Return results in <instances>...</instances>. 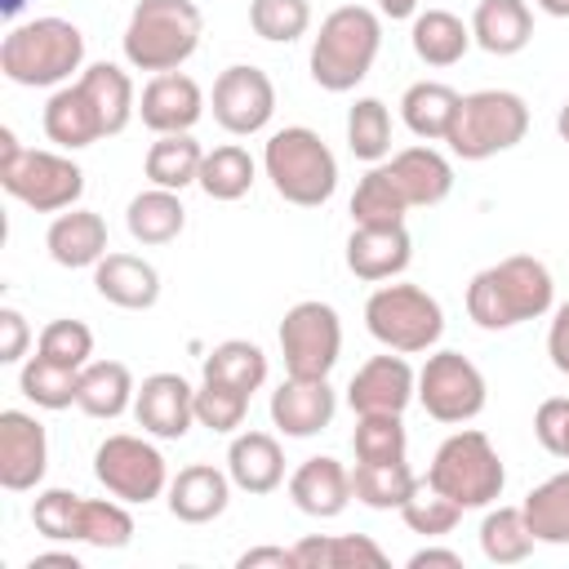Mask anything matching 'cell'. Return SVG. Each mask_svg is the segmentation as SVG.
I'll use <instances>...</instances> for the list:
<instances>
[{
  "label": "cell",
  "instance_id": "7dc6e473",
  "mask_svg": "<svg viewBox=\"0 0 569 569\" xmlns=\"http://www.w3.org/2000/svg\"><path fill=\"white\" fill-rule=\"evenodd\" d=\"M400 516H405V525H409L413 533H422V538H445V533H453V525L462 520V507H458L453 498H445L440 489H431L427 480H418V489L405 498Z\"/></svg>",
  "mask_w": 569,
  "mask_h": 569
},
{
  "label": "cell",
  "instance_id": "8d00e7d4",
  "mask_svg": "<svg viewBox=\"0 0 569 569\" xmlns=\"http://www.w3.org/2000/svg\"><path fill=\"white\" fill-rule=\"evenodd\" d=\"M520 511L538 542L565 547L569 542V471H556L542 485H533L529 498L520 502Z\"/></svg>",
  "mask_w": 569,
  "mask_h": 569
},
{
  "label": "cell",
  "instance_id": "c3c4849f",
  "mask_svg": "<svg viewBox=\"0 0 569 569\" xmlns=\"http://www.w3.org/2000/svg\"><path fill=\"white\" fill-rule=\"evenodd\" d=\"M36 351L44 360L67 365V369H84L89 356H93V329L84 320H67V316L62 320H49L40 329V338H36Z\"/></svg>",
  "mask_w": 569,
  "mask_h": 569
},
{
  "label": "cell",
  "instance_id": "83f0119b",
  "mask_svg": "<svg viewBox=\"0 0 569 569\" xmlns=\"http://www.w3.org/2000/svg\"><path fill=\"white\" fill-rule=\"evenodd\" d=\"M138 382L129 373L124 360H89L80 369V391H76V409H84L89 418H120L124 409H133Z\"/></svg>",
  "mask_w": 569,
  "mask_h": 569
},
{
  "label": "cell",
  "instance_id": "277c9868",
  "mask_svg": "<svg viewBox=\"0 0 569 569\" xmlns=\"http://www.w3.org/2000/svg\"><path fill=\"white\" fill-rule=\"evenodd\" d=\"M378 49H382V18L365 4H338L333 13H325L311 40V58H307L311 80L325 93H347L369 76Z\"/></svg>",
  "mask_w": 569,
  "mask_h": 569
},
{
  "label": "cell",
  "instance_id": "11a10c76",
  "mask_svg": "<svg viewBox=\"0 0 569 569\" xmlns=\"http://www.w3.org/2000/svg\"><path fill=\"white\" fill-rule=\"evenodd\" d=\"M427 565H445V569H462V556L449 547H422L409 556V569H427Z\"/></svg>",
  "mask_w": 569,
  "mask_h": 569
},
{
  "label": "cell",
  "instance_id": "ba28073f",
  "mask_svg": "<svg viewBox=\"0 0 569 569\" xmlns=\"http://www.w3.org/2000/svg\"><path fill=\"white\" fill-rule=\"evenodd\" d=\"M365 329L387 351L418 356V351H431L440 342L445 311H440V302L422 284L391 280V284H378L369 293V302H365Z\"/></svg>",
  "mask_w": 569,
  "mask_h": 569
},
{
  "label": "cell",
  "instance_id": "7a4b0ae2",
  "mask_svg": "<svg viewBox=\"0 0 569 569\" xmlns=\"http://www.w3.org/2000/svg\"><path fill=\"white\" fill-rule=\"evenodd\" d=\"M0 71L27 89H62L76 71H84V36L67 18L18 22L0 40Z\"/></svg>",
  "mask_w": 569,
  "mask_h": 569
},
{
  "label": "cell",
  "instance_id": "8992f818",
  "mask_svg": "<svg viewBox=\"0 0 569 569\" xmlns=\"http://www.w3.org/2000/svg\"><path fill=\"white\" fill-rule=\"evenodd\" d=\"M0 187L36 213H62L84 196V169L62 151L22 147L13 129H0Z\"/></svg>",
  "mask_w": 569,
  "mask_h": 569
},
{
  "label": "cell",
  "instance_id": "94428289",
  "mask_svg": "<svg viewBox=\"0 0 569 569\" xmlns=\"http://www.w3.org/2000/svg\"><path fill=\"white\" fill-rule=\"evenodd\" d=\"M18 9H22V0H4V13H9V18H13Z\"/></svg>",
  "mask_w": 569,
  "mask_h": 569
},
{
  "label": "cell",
  "instance_id": "5b68a950",
  "mask_svg": "<svg viewBox=\"0 0 569 569\" xmlns=\"http://www.w3.org/2000/svg\"><path fill=\"white\" fill-rule=\"evenodd\" d=\"M262 169L280 200L298 209H320L338 191V160L329 142L307 124H284L262 147Z\"/></svg>",
  "mask_w": 569,
  "mask_h": 569
},
{
  "label": "cell",
  "instance_id": "d6a6232c",
  "mask_svg": "<svg viewBox=\"0 0 569 569\" xmlns=\"http://www.w3.org/2000/svg\"><path fill=\"white\" fill-rule=\"evenodd\" d=\"M124 227H129V236H133L138 244H169V240L182 236L187 209H182L178 191H169V187H147V191H138V196L129 200Z\"/></svg>",
  "mask_w": 569,
  "mask_h": 569
},
{
  "label": "cell",
  "instance_id": "2e32d148",
  "mask_svg": "<svg viewBox=\"0 0 569 569\" xmlns=\"http://www.w3.org/2000/svg\"><path fill=\"white\" fill-rule=\"evenodd\" d=\"M133 418L156 440H182L196 422V387L182 373H151L133 396Z\"/></svg>",
  "mask_w": 569,
  "mask_h": 569
},
{
  "label": "cell",
  "instance_id": "d4e9b609",
  "mask_svg": "<svg viewBox=\"0 0 569 569\" xmlns=\"http://www.w3.org/2000/svg\"><path fill=\"white\" fill-rule=\"evenodd\" d=\"M44 249L58 267H98L107 258V222L93 209H62L49 231H44Z\"/></svg>",
  "mask_w": 569,
  "mask_h": 569
},
{
  "label": "cell",
  "instance_id": "484cf974",
  "mask_svg": "<svg viewBox=\"0 0 569 569\" xmlns=\"http://www.w3.org/2000/svg\"><path fill=\"white\" fill-rule=\"evenodd\" d=\"M387 169L405 191L409 209H431L453 191V164L436 147H405L387 160Z\"/></svg>",
  "mask_w": 569,
  "mask_h": 569
},
{
  "label": "cell",
  "instance_id": "ab89813d",
  "mask_svg": "<svg viewBox=\"0 0 569 569\" xmlns=\"http://www.w3.org/2000/svg\"><path fill=\"white\" fill-rule=\"evenodd\" d=\"M413 489H418V476L409 471L405 458L400 462H356V471H351L356 502H365L373 511H391V507L400 511Z\"/></svg>",
  "mask_w": 569,
  "mask_h": 569
},
{
  "label": "cell",
  "instance_id": "836d02e7",
  "mask_svg": "<svg viewBox=\"0 0 569 569\" xmlns=\"http://www.w3.org/2000/svg\"><path fill=\"white\" fill-rule=\"evenodd\" d=\"M200 164H204V147L191 133H156V142L147 147L142 173H147L151 187L182 191L200 178Z\"/></svg>",
  "mask_w": 569,
  "mask_h": 569
},
{
  "label": "cell",
  "instance_id": "816d5d0a",
  "mask_svg": "<svg viewBox=\"0 0 569 569\" xmlns=\"http://www.w3.org/2000/svg\"><path fill=\"white\" fill-rule=\"evenodd\" d=\"M31 342V325L18 307H0V365H18L27 356Z\"/></svg>",
  "mask_w": 569,
  "mask_h": 569
},
{
  "label": "cell",
  "instance_id": "f5cc1de1",
  "mask_svg": "<svg viewBox=\"0 0 569 569\" xmlns=\"http://www.w3.org/2000/svg\"><path fill=\"white\" fill-rule=\"evenodd\" d=\"M547 356L556 365V373L569 378V298L551 311V329H547Z\"/></svg>",
  "mask_w": 569,
  "mask_h": 569
},
{
  "label": "cell",
  "instance_id": "f546056e",
  "mask_svg": "<svg viewBox=\"0 0 569 569\" xmlns=\"http://www.w3.org/2000/svg\"><path fill=\"white\" fill-rule=\"evenodd\" d=\"M409 44H413L418 62H427V67H453V62H462V53L476 40H471V22H462L458 13H449V9H422V13H413Z\"/></svg>",
  "mask_w": 569,
  "mask_h": 569
},
{
  "label": "cell",
  "instance_id": "ac0fdd59",
  "mask_svg": "<svg viewBox=\"0 0 569 569\" xmlns=\"http://www.w3.org/2000/svg\"><path fill=\"white\" fill-rule=\"evenodd\" d=\"M333 413H338V391L329 387V378H284L271 391V427L293 440L325 431Z\"/></svg>",
  "mask_w": 569,
  "mask_h": 569
},
{
  "label": "cell",
  "instance_id": "681fc988",
  "mask_svg": "<svg viewBox=\"0 0 569 569\" xmlns=\"http://www.w3.org/2000/svg\"><path fill=\"white\" fill-rule=\"evenodd\" d=\"M249 413V396L222 382H200L196 387V422L209 427L213 436H231Z\"/></svg>",
  "mask_w": 569,
  "mask_h": 569
},
{
  "label": "cell",
  "instance_id": "1f68e13d",
  "mask_svg": "<svg viewBox=\"0 0 569 569\" xmlns=\"http://www.w3.org/2000/svg\"><path fill=\"white\" fill-rule=\"evenodd\" d=\"M80 89H84L89 102L98 107L107 138H116V133L129 129V120H133V111H138V98H133V80H129L124 67H116V62H89V67L80 71Z\"/></svg>",
  "mask_w": 569,
  "mask_h": 569
},
{
  "label": "cell",
  "instance_id": "f1b7e54d",
  "mask_svg": "<svg viewBox=\"0 0 569 569\" xmlns=\"http://www.w3.org/2000/svg\"><path fill=\"white\" fill-rule=\"evenodd\" d=\"M298 569H382L387 551L369 533H307L293 542Z\"/></svg>",
  "mask_w": 569,
  "mask_h": 569
},
{
  "label": "cell",
  "instance_id": "7c38bea8",
  "mask_svg": "<svg viewBox=\"0 0 569 569\" xmlns=\"http://www.w3.org/2000/svg\"><path fill=\"white\" fill-rule=\"evenodd\" d=\"M485 400H489L485 373L462 351H431L427 365L418 369V405L436 422L462 427L485 409Z\"/></svg>",
  "mask_w": 569,
  "mask_h": 569
},
{
  "label": "cell",
  "instance_id": "6f0895ef",
  "mask_svg": "<svg viewBox=\"0 0 569 569\" xmlns=\"http://www.w3.org/2000/svg\"><path fill=\"white\" fill-rule=\"evenodd\" d=\"M378 13L391 18V22L396 18H413L418 13V0H378Z\"/></svg>",
  "mask_w": 569,
  "mask_h": 569
},
{
  "label": "cell",
  "instance_id": "f907efd6",
  "mask_svg": "<svg viewBox=\"0 0 569 569\" xmlns=\"http://www.w3.org/2000/svg\"><path fill=\"white\" fill-rule=\"evenodd\" d=\"M533 436L551 458L569 462V396H547L533 413Z\"/></svg>",
  "mask_w": 569,
  "mask_h": 569
},
{
  "label": "cell",
  "instance_id": "e0dca14e",
  "mask_svg": "<svg viewBox=\"0 0 569 569\" xmlns=\"http://www.w3.org/2000/svg\"><path fill=\"white\" fill-rule=\"evenodd\" d=\"M138 116L151 133H191L204 116V93L187 71H160L142 84Z\"/></svg>",
  "mask_w": 569,
  "mask_h": 569
},
{
  "label": "cell",
  "instance_id": "ffe728a7",
  "mask_svg": "<svg viewBox=\"0 0 569 569\" xmlns=\"http://www.w3.org/2000/svg\"><path fill=\"white\" fill-rule=\"evenodd\" d=\"M289 498L302 516H316V520H333L347 511V502L356 498L351 493V471L329 458V453H316L307 462H298V471L289 476Z\"/></svg>",
  "mask_w": 569,
  "mask_h": 569
},
{
  "label": "cell",
  "instance_id": "d6986e66",
  "mask_svg": "<svg viewBox=\"0 0 569 569\" xmlns=\"http://www.w3.org/2000/svg\"><path fill=\"white\" fill-rule=\"evenodd\" d=\"M409 258H413V240H409L405 222H396V227H351V236H347V271L356 280L387 284L409 267Z\"/></svg>",
  "mask_w": 569,
  "mask_h": 569
},
{
  "label": "cell",
  "instance_id": "f35d334b",
  "mask_svg": "<svg viewBox=\"0 0 569 569\" xmlns=\"http://www.w3.org/2000/svg\"><path fill=\"white\" fill-rule=\"evenodd\" d=\"M533 533L520 507H489L480 520V556L489 565H520L533 556Z\"/></svg>",
  "mask_w": 569,
  "mask_h": 569
},
{
  "label": "cell",
  "instance_id": "4fadbf2b",
  "mask_svg": "<svg viewBox=\"0 0 569 569\" xmlns=\"http://www.w3.org/2000/svg\"><path fill=\"white\" fill-rule=\"evenodd\" d=\"M213 120L231 133V138H249V133H262L276 116V84L262 67H249V62H236L227 71H218L213 80Z\"/></svg>",
  "mask_w": 569,
  "mask_h": 569
},
{
  "label": "cell",
  "instance_id": "9a60e30c",
  "mask_svg": "<svg viewBox=\"0 0 569 569\" xmlns=\"http://www.w3.org/2000/svg\"><path fill=\"white\" fill-rule=\"evenodd\" d=\"M409 400H418V373L400 351L369 356L347 382V405L356 413H405Z\"/></svg>",
  "mask_w": 569,
  "mask_h": 569
},
{
  "label": "cell",
  "instance_id": "30bf717a",
  "mask_svg": "<svg viewBox=\"0 0 569 569\" xmlns=\"http://www.w3.org/2000/svg\"><path fill=\"white\" fill-rule=\"evenodd\" d=\"M93 476L111 498L129 507H147L169 489L164 453L151 440L129 436V431H116L93 449Z\"/></svg>",
  "mask_w": 569,
  "mask_h": 569
},
{
  "label": "cell",
  "instance_id": "3957f363",
  "mask_svg": "<svg viewBox=\"0 0 569 569\" xmlns=\"http://www.w3.org/2000/svg\"><path fill=\"white\" fill-rule=\"evenodd\" d=\"M200 36H204V18L196 0H138L124 22L120 49L133 71L160 76V71H182V62L200 49Z\"/></svg>",
  "mask_w": 569,
  "mask_h": 569
},
{
  "label": "cell",
  "instance_id": "9c48e42d",
  "mask_svg": "<svg viewBox=\"0 0 569 569\" xmlns=\"http://www.w3.org/2000/svg\"><path fill=\"white\" fill-rule=\"evenodd\" d=\"M529 133V107L511 89H476L458 102V116L449 124V151L458 160H489L498 151H511Z\"/></svg>",
  "mask_w": 569,
  "mask_h": 569
},
{
  "label": "cell",
  "instance_id": "b9f144b4",
  "mask_svg": "<svg viewBox=\"0 0 569 569\" xmlns=\"http://www.w3.org/2000/svg\"><path fill=\"white\" fill-rule=\"evenodd\" d=\"M347 147L365 164H382L391 156V111L382 98H356L347 111Z\"/></svg>",
  "mask_w": 569,
  "mask_h": 569
},
{
  "label": "cell",
  "instance_id": "91938a15",
  "mask_svg": "<svg viewBox=\"0 0 569 569\" xmlns=\"http://www.w3.org/2000/svg\"><path fill=\"white\" fill-rule=\"evenodd\" d=\"M556 133H560V142H569V98H565L560 111H556Z\"/></svg>",
  "mask_w": 569,
  "mask_h": 569
},
{
  "label": "cell",
  "instance_id": "d590c367",
  "mask_svg": "<svg viewBox=\"0 0 569 569\" xmlns=\"http://www.w3.org/2000/svg\"><path fill=\"white\" fill-rule=\"evenodd\" d=\"M204 382H222L253 396L267 382V351L249 338H227L204 356Z\"/></svg>",
  "mask_w": 569,
  "mask_h": 569
},
{
  "label": "cell",
  "instance_id": "4316f807",
  "mask_svg": "<svg viewBox=\"0 0 569 569\" xmlns=\"http://www.w3.org/2000/svg\"><path fill=\"white\" fill-rule=\"evenodd\" d=\"M471 40L493 53V58H511L533 40V13L525 0H480L471 9Z\"/></svg>",
  "mask_w": 569,
  "mask_h": 569
},
{
  "label": "cell",
  "instance_id": "44dd1931",
  "mask_svg": "<svg viewBox=\"0 0 569 569\" xmlns=\"http://www.w3.org/2000/svg\"><path fill=\"white\" fill-rule=\"evenodd\" d=\"M164 502H169V516L173 520H182V525H209L231 502V476L218 471L213 462H191V467H182L169 480Z\"/></svg>",
  "mask_w": 569,
  "mask_h": 569
},
{
  "label": "cell",
  "instance_id": "9f6ffc18",
  "mask_svg": "<svg viewBox=\"0 0 569 569\" xmlns=\"http://www.w3.org/2000/svg\"><path fill=\"white\" fill-rule=\"evenodd\" d=\"M40 565H67V569H80V556H76V551H40V556H31V569H40Z\"/></svg>",
  "mask_w": 569,
  "mask_h": 569
},
{
  "label": "cell",
  "instance_id": "4dcf8cb0",
  "mask_svg": "<svg viewBox=\"0 0 569 569\" xmlns=\"http://www.w3.org/2000/svg\"><path fill=\"white\" fill-rule=\"evenodd\" d=\"M458 102H462V93L449 89L445 80H418V84H409L405 98H400V120H405V129H409L413 138H422V142H445V138H449V124H453V116H458Z\"/></svg>",
  "mask_w": 569,
  "mask_h": 569
},
{
  "label": "cell",
  "instance_id": "ee69618b",
  "mask_svg": "<svg viewBox=\"0 0 569 569\" xmlns=\"http://www.w3.org/2000/svg\"><path fill=\"white\" fill-rule=\"evenodd\" d=\"M351 449H356V462H400L409 449L400 413H356Z\"/></svg>",
  "mask_w": 569,
  "mask_h": 569
},
{
  "label": "cell",
  "instance_id": "db71d44e",
  "mask_svg": "<svg viewBox=\"0 0 569 569\" xmlns=\"http://www.w3.org/2000/svg\"><path fill=\"white\" fill-rule=\"evenodd\" d=\"M262 565H276V569H298L293 560V547H249L236 556V569H262Z\"/></svg>",
  "mask_w": 569,
  "mask_h": 569
},
{
  "label": "cell",
  "instance_id": "7402d4cb",
  "mask_svg": "<svg viewBox=\"0 0 569 569\" xmlns=\"http://www.w3.org/2000/svg\"><path fill=\"white\" fill-rule=\"evenodd\" d=\"M40 124H44V138L53 147H62V151H80V147H93L98 138H107L102 116L89 102V93L80 89V80H71V84H62V89L49 93Z\"/></svg>",
  "mask_w": 569,
  "mask_h": 569
},
{
  "label": "cell",
  "instance_id": "52a82bcc",
  "mask_svg": "<svg viewBox=\"0 0 569 569\" xmlns=\"http://www.w3.org/2000/svg\"><path fill=\"white\" fill-rule=\"evenodd\" d=\"M427 485L440 489L445 498H453L462 511L493 507L502 498L507 467H502V458H498V449H493V440L485 431L462 427L449 440H440V449L431 453Z\"/></svg>",
  "mask_w": 569,
  "mask_h": 569
},
{
  "label": "cell",
  "instance_id": "e575fe53",
  "mask_svg": "<svg viewBox=\"0 0 569 569\" xmlns=\"http://www.w3.org/2000/svg\"><path fill=\"white\" fill-rule=\"evenodd\" d=\"M405 213H409V200L396 187L387 160L369 164V173L351 191V222L356 227H396V222H405Z\"/></svg>",
  "mask_w": 569,
  "mask_h": 569
},
{
  "label": "cell",
  "instance_id": "6da1fadb",
  "mask_svg": "<svg viewBox=\"0 0 569 569\" xmlns=\"http://www.w3.org/2000/svg\"><path fill=\"white\" fill-rule=\"evenodd\" d=\"M551 302H556V280L547 262H538L533 253H511L476 271L467 284V316L489 333L538 320L551 311Z\"/></svg>",
  "mask_w": 569,
  "mask_h": 569
},
{
  "label": "cell",
  "instance_id": "5bb4252c",
  "mask_svg": "<svg viewBox=\"0 0 569 569\" xmlns=\"http://www.w3.org/2000/svg\"><path fill=\"white\" fill-rule=\"evenodd\" d=\"M49 467V436L44 422L27 409L0 413V485L9 493H27L44 480Z\"/></svg>",
  "mask_w": 569,
  "mask_h": 569
},
{
  "label": "cell",
  "instance_id": "7bdbcfd3",
  "mask_svg": "<svg viewBox=\"0 0 569 569\" xmlns=\"http://www.w3.org/2000/svg\"><path fill=\"white\" fill-rule=\"evenodd\" d=\"M80 542L98 551H120L133 542V516L120 498H84L80 502Z\"/></svg>",
  "mask_w": 569,
  "mask_h": 569
},
{
  "label": "cell",
  "instance_id": "f6af8a7d",
  "mask_svg": "<svg viewBox=\"0 0 569 569\" xmlns=\"http://www.w3.org/2000/svg\"><path fill=\"white\" fill-rule=\"evenodd\" d=\"M249 27L253 36L271 44H289L307 36L311 27V0H249Z\"/></svg>",
  "mask_w": 569,
  "mask_h": 569
},
{
  "label": "cell",
  "instance_id": "603a6c76",
  "mask_svg": "<svg viewBox=\"0 0 569 569\" xmlns=\"http://www.w3.org/2000/svg\"><path fill=\"white\" fill-rule=\"evenodd\" d=\"M93 289L120 311H151L160 302V271L138 253H107L93 267Z\"/></svg>",
  "mask_w": 569,
  "mask_h": 569
},
{
  "label": "cell",
  "instance_id": "cb8c5ba5",
  "mask_svg": "<svg viewBox=\"0 0 569 569\" xmlns=\"http://www.w3.org/2000/svg\"><path fill=\"white\" fill-rule=\"evenodd\" d=\"M227 476L244 493H271L284 485V449L271 431H240L227 445Z\"/></svg>",
  "mask_w": 569,
  "mask_h": 569
},
{
  "label": "cell",
  "instance_id": "8fae6325",
  "mask_svg": "<svg viewBox=\"0 0 569 569\" xmlns=\"http://www.w3.org/2000/svg\"><path fill=\"white\" fill-rule=\"evenodd\" d=\"M280 356L289 378H329L342 356V320L329 302H293L280 320Z\"/></svg>",
  "mask_w": 569,
  "mask_h": 569
},
{
  "label": "cell",
  "instance_id": "60d3db41",
  "mask_svg": "<svg viewBox=\"0 0 569 569\" xmlns=\"http://www.w3.org/2000/svg\"><path fill=\"white\" fill-rule=\"evenodd\" d=\"M18 391L36 409H71L80 391V369H67L58 360H44L40 351L18 369Z\"/></svg>",
  "mask_w": 569,
  "mask_h": 569
},
{
  "label": "cell",
  "instance_id": "680465c9",
  "mask_svg": "<svg viewBox=\"0 0 569 569\" xmlns=\"http://www.w3.org/2000/svg\"><path fill=\"white\" fill-rule=\"evenodd\" d=\"M542 13H551V18H569V0H533Z\"/></svg>",
  "mask_w": 569,
  "mask_h": 569
},
{
  "label": "cell",
  "instance_id": "bcb514c9",
  "mask_svg": "<svg viewBox=\"0 0 569 569\" xmlns=\"http://www.w3.org/2000/svg\"><path fill=\"white\" fill-rule=\"evenodd\" d=\"M80 493L71 489H40L31 502V525L49 542H80Z\"/></svg>",
  "mask_w": 569,
  "mask_h": 569
},
{
  "label": "cell",
  "instance_id": "74e56055",
  "mask_svg": "<svg viewBox=\"0 0 569 569\" xmlns=\"http://www.w3.org/2000/svg\"><path fill=\"white\" fill-rule=\"evenodd\" d=\"M253 178H258L253 156H249L240 142H222V147L204 151V164H200L196 187H200L209 200H240V196H249Z\"/></svg>",
  "mask_w": 569,
  "mask_h": 569
}]
</instances>
